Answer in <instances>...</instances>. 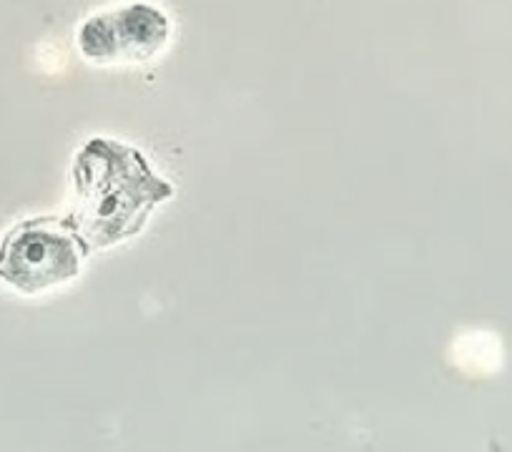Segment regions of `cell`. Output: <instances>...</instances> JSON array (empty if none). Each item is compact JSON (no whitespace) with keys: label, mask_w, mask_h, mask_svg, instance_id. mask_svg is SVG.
<instances>
[{"label":"cell","mask_w":512,"mask_h":452,"mask_svg":"<svg viewBox=\"0 0 512 452\" xmlns=\"http://www.w3.org/2000/svg\"><path fill=\"white\" fill-rule=\"evenodd\" d=\"M78 209L73 229L91 247H111L141 229L159 201L169 199L164 184L144 156L131 146L96 139L73 164Z\"/></svg>","instance_id":"cell-1"},{"label":"cell","mask_w":512,"mask_h":452,"mask_svg":"<svg viewBox=\"0 0 512 452\" xmlns=\"http://www.w3.org/2000/svg\"><path fill=\"white\" fill-rule=\"evenodd\" d=\"M81 259V237L73 224L28 219L0 242V282L21 294L46 292L76 277Z\"/></svg>","instance_id":"cell-2"},{"label":"cell","mask_w":512,"mask_h":452,"mask_svg":"<svg viewBox=\"0 0 512 452\" xmlns=\"http://www.w3.org/2000/svg\"><path fill=\"white\" fill-rule=\"evenodd\" d=\"M171 23L149 3H128L83 23L78 48L93 63H136L166 46Z\"/></svg>","instance_id":"cell-3"}]
</instances>
